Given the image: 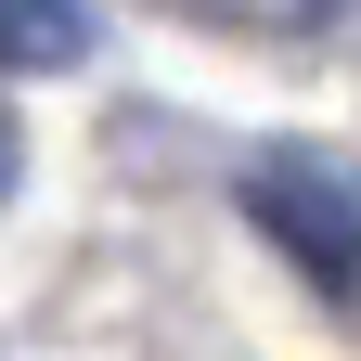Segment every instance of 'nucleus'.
<instances>
[{
    "instance_id": "nucleus-1",
    "label": "nucleus",
    "mask_w": 361,
    "mask_h": 361,
    "mask_svg": "<svg viewBox=\"0 0 361 361\" xmlns=\"http://www.w3.org/2000/svg\"><path fill=\"white\" fill-rule=\"evenodd\" d=\"M245 207H258V233L284 245L310 284H336V297L361 284V207L336 194L323 168H258V180H245Z\"/></svg>"
},
{
    "instance_id": "nucleus-2",
    "label": "nucleus",
    "mask_w": 361,
    "mask_h": 361,
    "mask_svg": "<svg viewBox=\"0 0 361 361\" xmlns=\"http://www.w3.org/2000/svg\"><path fill=\"white\" fill-rule=\"evenodd\" d=\"M90 52V0H0V78H52Z\"/></svg>"
},
{
    "instance_id": "nucleus-3",
    "label": "nucleus",
    "mask_w": 361,
    "mask_h": 361,
    "mask_svg": "<svg viewBox=\"0 0 361 361\" xmlns=\"http://www.w3.org/2000/svg\"><path fill=\"white\" fill-rule=\"evenodd\" d=\"M168 13H219V26H258V39H310L336 0H168Z\"/></svg>"
},
{
    "instance_id": "nucleus-4",
    "label": "nucleus",
    "mask_w": 361,
    "mask_h": 361,
    "mask_svg": "<svg viewBox=\"0 0 361 361\" xmlns=\"http://www.w3.org/2000/svg\"><path fill=\"white\" fill-rule=\"evenodd\" d=\"M26 180V129H13V104H0V194Z\"/></svg>"
}]
</instances>
